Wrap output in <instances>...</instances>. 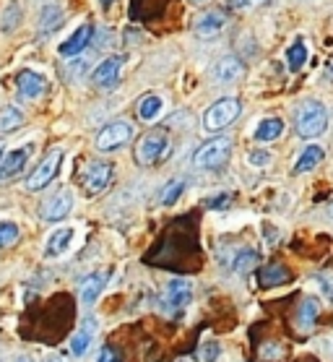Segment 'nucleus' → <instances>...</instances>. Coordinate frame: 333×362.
Segmentation results:
<instances>
[{
	"label": "nucleus",
	"mask_w": 333,
	"mask_h": 362,
	"mask_svg": "<svg viewBox=\"0 0 333 362\" xmlns=\"http://www.w3.org/2000/svg\"><path fill=\"white\" fill-rule=\"evenodd\" d=\"M91 37H94V26L91 24H83L78 26L68 40L60 45V55H65V58H74V55H78V52H83V47L91 42Z\"/></svg>",
	"instance_id": "dca6fc26"
},
{
	"label": "nucleus",
	"mask_w": 333,
	"mask_h": 362,
	"mask_svg": "<svg viewBox=\"0 0 333 362\" xmlns=\"http://www.w3.org/2000/svg\"><path fill=\"white\" fill-rule=\"evenodd\" d=\"M229 6H232V8H245L247 0H229Z\"/></svg>",
	"instance_id": "e433bc0d"
},
{
	"label": "nucleus",
	"mask_w": 333,
	"mask_h": 362,
	"mask_svg": "<svg viewBox=\"0 0 333 362\" xmlns=\"http://www.w3.org/2000/svg\"><path fill=\"white\" fill-rule=\"evenodd\" d=\"M122 63H125L122 55H110V58H105L97 68H94L91 83L99 86V89H110V86H115V81H117V76H120V71H122Z\"/></svg>",
	"instance_id": "9d476101"
},
{
	"label": "nucleus",
	"mask_w": 333,
	"mask_h": 362,
	"mask_svg": "<svg viewBox=\"0 0 333 362\" xmlns=\"http://www.w3.org/2000/svg\"><path fill=\"white\" fill-rule=\"evenodd\" d=\"M193 3H204V0H193Z\"/></svg>",
	"instance_id": "79ce46f5"
},
{
	"label": "nucleus",
	"mask_w": 333,
	"mask_h": 362,
	"mask_svg": "<svg viewBox=\"0 0 333 362\" xmlns=\"http://www.w3.org/2000/svg\"><path fill=\"white\" fill-rule=\"evenodd\" d=\"M281 133H284V120H281V117H266V120H260V125L255 128V139L276 141Z\"/></svg>",
	"instance_id": "4be33fe9"
},
{
	"label": "nucleus",
	"mask_w": 333,
	"mask_h": 362,
	"mask_svg": "<svg viewBox=\"0 0 333 362\" xmlns=\"http://www.w3.org/2000/svg\"><path fill=\"white\" fill-rule=\"evenodd\" d=\"M320 284H323V289H325V297L333 303V284H331V281H325V279H320Z\"/></svg>",
	"instance_id": "c9c22d12"
},
{
	"label": "nucleus",
	"mask_w": 333,
	"mask_h": 362,
	"mask_svg": "<svg viewBox=\"0 0 333 362\" xmlns=\"http://www.w3.org/2000/svg\"><path fill=\"white\" fill-rule=\"evenodd\" d=\"M245 74V66H243V60L235 58V55H227V58H221L214 63L211 68V76H214V81L219 83V86H229V83H235L240 81Z\"/></svg>",
	"instance_id": "9b49d317"
},
{
	"label": "nucleus",
	"mask_w": 333,
	"mask_h": 362,
	"mask_svg": "<svg viewBox=\"0 0 333 362\" xmlns=\"http://www.w3.org/2000/svg\"><path fill=\"white\" fill-rule=\"evenodd\" d=\"M130 139H133V125L128 120H115V123L105 125V131H99L97 148L99 151H115V148L125 146Z\"/></svg>",
	"instance_id": "6e6552de"
},
{
	"label": "nucleus",
	"mask_w": 333,
	"mask_h": 362,
	"mask_svg": "<svg viewBox=\"0 0 333 362\" xmlns=\"http://www.w3.org/2000/svg\"><path fill=\"white\" fill-rule=\"evenodd\" d=\"M18 235H21L18 224H13V222H0V247L13 245V243L18 240Z\"/></svg>",
	"instance_id": "c756f323"
},
{
	"label": "nucleus",
	"mask_w": 333,
	"mask_h": 362,
	"mask_svg": "<svg viewBox=\"0 0 333 362\" xmlns=\"http://www.w3.org/2000/svg\"><path fill=\"white\" fill-rule=\"evenodd\" d=\"M45 362H63V357H57V354H49V357H45Z\"/></svg>",
	"instance_id": "4c0bfd02"
},
{
	"label": "nucleus",
	"mask_w": 333,
	"mask_h": 362,
	"mask_svg": "<svg viewBox=\"0 0 333 362\" xmlns=\"http://www.w3.org/2000/svg\"><path fill=\"white\" fill-rule=\"evenodd\" d=\"M60 24H63V11L57 8V6H45L40 13V32L52 34Z\"/></svg>",
	"instance_id": "a878e982"
},
{
	"label": "nucleus",
	"mask_w": 333,
	"mask_h": 362,
	"mask_svg": "<svg viewBox=\"0 0 333 362\" xmlns=\"http://www.w3.org/2000/svg\"><path fill=\"white\" fill-rule=\"evenodd\" d=\"M16 89L24 99H37L47 89V78L42 74H37V71H32V68H24L16 76Z\"/></svg>",
	"instance_id": "f8f14e48"
},
{
	"label": "nucleus",
	"mask_w": 333,
	"mask_h": 362,
	"mask_svg": "<svg viewBox=\"0 0 333 362\" xmlns=\"http://www.w3.org/2000/svg\"><path fill=\"white\" fill-rule=\"evenodd\" d=\"M190 300H193V284L187 279H172L167 281V287H164L162 292V310L167 315H182V310H185L187 305H190Z\"/></svg>",
	"instance_id": "39448f33"
},
{
	"label": "nucleus",
	"mask_w": 333,
	"mask_h": 362,
	"mask_svg": "<svg viewBox=\"0 0 333 362\" xmlns=\"http://www.w3.org/2000/svg\"><path fill=\"white\" fill-rule=\"evenodd\" d=\"M162 110H164V99L159 97V94H146V97L139 102V117L141 120H146V123L156 120Z\"/></svg>",
	"instance_id": "412c9836"
},
{
	"label": "nucleus",
	"mask_w": 333,
	"mask_h": 362,
	"mask_svg": "<svg viewBox=\"0 0 333 362\" xmlns=\"http://www.w3.org/2000/svg\"><path fill=\"white\" fill-rule=\"evenodd\" d=\"M232 157V141L219 136V139L206 141L204 146L193 154V165L198 170H219L224 167Z\"/></svg>",
	"instance_id": "f03ea898"
},
{
	"label": "nucleus",
	"mask_w": 333,
	"mask_h": 362,
	"mask_svg": "<svg viewBox=\"0 0 333 362\" xmlns=\"http://www.w3.org/2000/svg\"><path fill=\"white\" fill-rule=\"evenodd\" d=\"M0 157H3V144H0Z\"/></svg>",
	"instance_id": "a19ab883"
},
{
	"label": "nucleus",
	"mask_w": 333,
	"mask_h": 362,
	"mask_svg": "<svg viewBox=\"0 0 333 362\" xmlns=\"http://www.w3.org/2000/svg\"><path fill=\"white\" fill-rule=\"evenodd\" d=\"M317 313H320V303L315 297H305L300 305V315H297L300 329H312V323L317 321Z\"/></svg>",
	"instance_id": "b1692460"
},
{
	"label": "nucleus",
	"mask_w": 333,
	"mask_h": 362,
	"mask_svg": "<svg viewBox=\"0 0 333 362\" xmlns=\"http://www.w3.org/2000/svg\"><path fill=\"white\" fill-rule=\"evenodd\" d=\"M21 125H24V115H21V110L13 107V105L0 107V133H13V131H18Z\"/></svg>",
	"instance_id": "5701e85b"
},
{
	"label": "nucleus",
	"mask_w": 333,
	"mask_h": 362,
	"mask_svg": "<svg viewBox=\"0 0 333 362\" xmlns=\"http://www.w3.org/2000/svg\"><path fill=\"white\" fill-rule=\"evenodd\" d=\"M97 362H122V357L117 352H115L112 346H105V349L99 352V360Z\"/></svg>",
	"instance_id": "72a5a7b5"
},
{
	"label": "nucleus",
	"mask_w": 333,
	"mask_h": 362,
	"mask_svg": "<svg viewBox=\"0 0 333 362\" xmlns=\"http://www.w3.org/2000/svg\"><path fill=\"white\" fill-rule=\"evenodd\" d=\"M294 128H297V136L302 139H315L320 133H325L328 128V110L320 102H305L297 112H294Z\"/></svg>",
	"instance_id": "f257e3e1"
},
{
	"label": "nucleus",
	"mask_w": 333,
	"mask_h": 362,
	"mask_svg": "<svg viewBox=\"0 0 333 362\" xmlns=\"http://www.w3.org/2000/svg\"><path fill=\"white\" fill-rule=\"evenodd\" d=\"M227 201H229V196H216V198H211V201H209V206H211V209H216V206L227 204Z\"/></svg>",
	"instance_id": "f704fd0d"
},
{
	"label": "nucleus",
	"mask_w": 333,
	"mask_h": 362,
	"mask_svg": "<svg viewBox=\"0 0 333 362\" xmlns=\"http://www.w3.org/2000/svg\"><path fill=\"white\" fill-rule=\"evenodd\" d=\"M170 154V136L164 131H151L136 146V162L141 167H154Z\"/></svg>",
	"instance_id": "20e7f679"
},
{
	"label": "nucleus",
	"mask_w": 333,
	"mask_h": 362,
	"mask_svg": "<svg viewBox=\"0 0 333 362\" xmlns=\"http://www.w3.org/2000/svg\"><path fill=\"white\" fill-rule=\"evenodd\" d=\"M182 190H185V180H182V177H175V180H170L162 190V204L164 206H175V204H177V198L182 196Z\"/></svg>",
	"instance_id": "c85d7f7f"
},
{
	"label": "nucleus",
	"mask_w": 333,
	"mask_h": 362,
	"mask_svg": "<svg viewBox=\"0 0 333 362\" xmlns=\"http://www.w3.org/2000/svg\"><path fill=\"white\" fill-rule=\"evenodd\" d=\"M260 354H263L266 360H279V357L284 354V349H281L279 344H266L263 349H260Z\"/></svg>",
	"instance_id": "473e14b6"
},
{
	"label": "nucleus",
	"mask_w": 333,
	"mask_h": 362,
	"mask_svg": "<svg viewBox=\"0 0 333 362\" xmlns=\"http://www.w3.org/2000/svg\"><path fill=\"white\" fill-rule=\"evenodd\" d=\"M289 279H292V274H289V269L281 264H271L258 272L260 287H279V284H286Z\"/></svg>",
	"instance_id": "6ab92c4d"
},
{
	"label": "nucleus",
	"mask_w": 333,
	"mask_h": 362,
	"mask_svg": "<svg viewBox=\"0 0 333 362\" xmlns=\"http://www.w3.org/2000/svg\"><path fill=\"white\" fill-rule=\"evenodd\" d=\"M224 26H227V16L219 13V11H209V13H204V16L195 21V34H198V37H214V34H219Z\"/></svg>",
	"instance_id": "a211bd4d"
},
{
	"label": "nucleus",
	"mask_w": 333,
	"mask_h": 362,
	"mask_svg": "<svg viewBox=\"0 0 333 362\" xmlns=\"http://www.w3.org/2000/svg\"><path fill=\"white\" fill-rule=\"evenodd\" d=\"M247 162H250L252 167H263L271 162V154L269 151H250V154H247Z\"/></svg>",
	"instance_id": "2f4dec72"
},
{
	"label": "nucleus",
	"mask_w": 333,
	"mask_h": 362,
	"mask_svg": "<svg viewBox=\"0 0 333 362\" xmlns=\"http://www.w3.org/2000/svg\"><path fill=\"white\" fill-rule=\"evenodd\" d=\"M26 159H29V148H13L6 157H0V182L16 177L24 170Z\"/></svg>",
	"instance_id": "f3484780"
},
{
	"label": "nucleus",
	"mask_w": 333,
	"mask_h": 362,
	"mask_svg": "<svg viewBox=\"0 0 333 362\" xmlns=\"http://www.w3.org/2000/svg\"><path fill=\"white\" fill-rule=\"evenodd\" d=\"M221 354V346L219 341H204L201 349H198V360L201 362H216Z\"/></svg>",
	"instance_id": "7c9ffc66"
},
{
	"label": "nucleus",
	"mask_w": 333,
	"mask_h": 362,
	"mask_svg": "<svg viewBox=\"0 0 333 362\" xmlns=\"http://www.w3.org/2000/svg\"><path fill=\"white\" fill-rule=\"evenodd\" d=\"M99 3H102V6H112L115 0H99Z\"/></svg>",
	"instance_id": "ea45409f"
},
{
	"label": "nucleus",
	"mask_w": 333,
	"mask_h": 362,
	"mask_svg": "<svg viewBox=\"0 0 333 362\" xmlns=\"http://www.w3.org/2000/svg\"><path fill=\"white\" fill-rule=\"evenodd\" d=\"M97 331H99V321L94 315H86L81 321V326H78V331H76V337L71 339V354L83 357V354L89 352V346H91V341H94V337H97Z\"/></svg>",
	"instance_id": "ddd939ff"
},
{
	"label": "nucleus",
	"mask_w": 333,
	"mask_h": 362,
	"mask_svg": "<svg viewBox=\"0 0 333 362\" xmlns=\"http://www.w3.org/2000/svg\"><path fill=\"white\" fill-rule=\"evenodd\" d=\"M60 165H63V151H57V148L55 151H49L47 157L37 165V170L26 177V190L37 193V190L47 188L49 182L55 180V175L60 173Z\"/></svg>",
	"instance_id": "0eeeda50"
},
{
	"label": "nucleus",
	"mask_w": 333,
	"mask_h": 362,
	"mask_svg": "<svg viewBox=\"0 0 333 362\" xmlns=\"http://www.w3.org/2000/svg\"><path fill=\"white\" fill-rule=\"evenodd\" d=\"M240 110H243V105H240V99H235V97H224V99H219V102H214L211 107L204 112V131L206 133L224 131L227 125H232L237 120Z\"/></svg>",
	"instance_id": "7ed1b4c3"
},
{
	"label": "nucleus",
	"mask_w": 333,
	"mask_h": 362,
	"mask_svg": "<svg viewBox=\"0 0 333 362\" xmlns=\"http://www.w3.org/2000/svg\"><path fill=\"white\" fill-rule=\"evenodd\" d=\"M323 146H317V144H310L305 146V151L300 154L297 159V165H294V173H310V170H315L320 162H323Z\"/></svg>",
	"instance_id": "aec40b11"
},
{
	"label": "nucleus",
	"mask_w": 333,
	"mask_h": 362,
	"mask_svg": "<svg viewBox=\"0 0 333 362\" xmlns=\"http://www.w3.org/2000/svg\"><path fill=\"white\" fill-rule=\"evenodd\" d=\"M286 63H289V71H292V74L302 71V66L308 63V45H305V40L292 42V47L286 49Z\"/></svg>",
	"instance_id": "393cba45"
},
{
	"label": "nucleus",
	"mask_w": 333,
	"mask_h": 362,
	"mask_svg": "<svg viewBox=\"0 0 333 362\" xmlns=\"http://www.w3.org/2000/svg\"><path fill=\"white\" fill-rule=\"evenodd\" d=\"M71 209H74V193L71 190H57L55 196L47 198L40 206V216L45 222H60L71 214Z\"/></svg>",
	"instance_id": "1a4fd4ad"
},
{
	"label": "nucleus",
	"mask_w": 333,
	"mask_h": 362,
	"mask_svg": "<svg viewBox=\"0 0 333 362\" xmlns=\"http://www.w3.org/2000/svg\"><path fill=\"white\" fill-rule=\"evenodd\" d=\"M107 281H110V274L107 272H94L89 276H83L81 287H78V297H81L83 305H94L105 292Z\"/></svg>",
	"instance_id": "4468645a"
},
{
	"label": "nucleus",
	"mask_w": 333,
	"mask_h": 362,
	"mask_svg": "<svg viewBox=\"0 0 333 362\" xmlns=\"http://www.w3.org/2000/svg\"><path fill=\"white\" fill-rule=\"evenodd\" d=\"M255 266H258V253H255L252 247H243V250L235 255V261H232V272L247 274V272H252Z\"/></svg>",
	"instance_id": "bb28decb"
},
{
	"label": "nucleus",
	"mask_w": 333,
	"mask_h": 362,
	"mask_svg": "<svg viewBox=\"0 0 333 362\" xmlns=\"http://www.w3.org/2000/svg\"><path fill=\"white\" fill-rule=\"evenodd\" d=\"M21 18H24L21 6H18V3H8V8H6V13L0 18V29H3V32H13Z\"/></svg>",
	"instance_id": "cd10ccee"
},
{
	"label": "nucleus",
	"mask_w": 333,
	"mask_h": 362,
	"mask_svg": "<svg viewBox=\"0 0 333 362\" xmlns=\"http://www.w3.org/2000/svg\"><path fill=\"white\" fill-rule=\"evenodd\" d=\"M74 238H76V227H63V230H55L49 235L47 245H45V255L47 258H60L71 250L74 245Z\"/></svg>",
	"instance_id": "2eb2a0df"
},
{
	"label": "nucleus",
	"mask_w": 333,
	"mask_h": 362,
	"mask_svg": "<svg viewBox=\"0 0 333 362\" xmlns=\"http://www.w3.org/2000/svg\"><path fill=\"white\" fill-rule=\"evenodd\" d=\"M112 180V165L102 159H91L81 170V188L86 196H99Z\"/></svg>",
	"instance_id": "423d86ee"
},
{
	"label": "nucleus",
	"mask_w": 333,
	"mask_h": 362,
	"mask_svg": "<svg viewBox=\"0 0 333 362\" xmlns=\"http://www.w3.org/2000/svg\"><path fill=\"white\" fill-rule=\"evenodd\" d=\"M13 362H34L32 357H29V354H21V357H16V360Z\"/></svg>",
	"instance_id": "58836bf2"
}]
</instances>
